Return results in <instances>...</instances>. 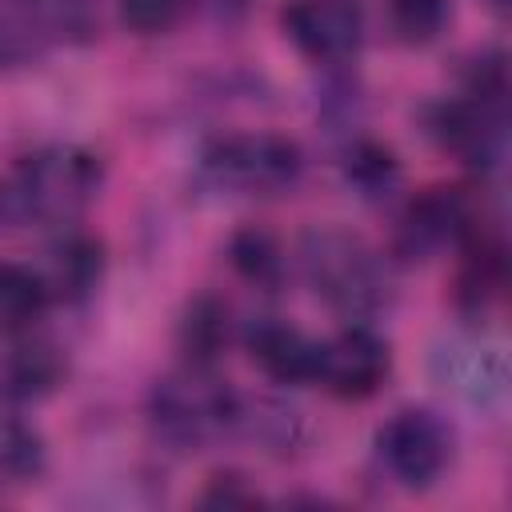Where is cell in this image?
Segmentation results:
<instances>
[{
	"instance_id": "cb8c5ba5",
	"label": "cell",
	"mask_w": 512,
	"mask_h": 512,
	"mask_svg": "<svg viewBox=\"0 0 512 512\" xmlns=\"http://www.w3.org/2000/svg\"><path fill=\"white\" fill-rule=\"evenodd\" d=\"M20 224V212H16V200H12V188L8 180H0V232L16 228Z\"/></svg>"
},
{
	"instance_id": "3957f363",
	"label": "cell",
	"mask_w": 512,
	"mask_h": 512,
	"mask_svg": "<svg viewBox=\"0 0 512 512\" xmlns=\"http://www.w3.org/2000/svg\"><path fill=\"white\" fill-rule=\"evenodd\" d=\"M236 404L240 396L220 384L208 368L188 364L176 376L156 380L148 396V420L156 440L176 452H200L220 436L236 432Z\"/></svg>"
},
{
	"instance_id": "30bf717a",
	"label": "cell",
	"mask_w": 512,
	"mask_h": 512,
	"mask_svg": "<svg viewBox=\"0 0 512 512\" xmlns=\"http://www.w3.org/2000/svg\"><path fill=\"white\" fill-rule=\"evenodd\" d=\"M432 372L444 388H452L460 400L476 408H500L508 392V364L500 348L476 344V340H452L440 344L432 356Z\"/></svg>"
},
{
	"instance_id": "7c38bea8",
	"label": "cell",
	"mask_w": 512,
	"mask_h": 512,
	"mask_svg": "<svg viewBox=\"0 0 512 512\" xmlns=\"http://www.w3.org/2000/svg\"><path fill=\"white\" fill-rule=\"evenodd\" d=\"M344 184L368 200V204H384L400 192V180H404V168L396 160V152L380 140H368V136H352L348 148H344Z\"/></svg>"
},
{
	"instance_id": "52a82bcc",
	"label": "cell",
	"mask_w": 512,
	"mask_h": 512,
	"mask_svg": "<svg viewBox=\"0 0 512 512\" xmlns=\"http://www.w3.org/2000/svg\"><path fill=\"white\" fill-rule=\"evenodd\" d=\"M476 220L480 216L460 188H424L396 220L392 256H400L404 264L432 260L444 248H456Z\"/></svg>"
},
{
	"instance_id": "ba28073f",
	"label": "cell",
	"mask_w": 512,
	"mask_h": 512,
	"mask_svg": "<svg viewBox=\"0 0 512 512\" xmlns=\"http://www.w3.org/2000/svg\"><path fill=\"white\" fill-rule=\"evenodd\" d=\"M428 132L444 152H452L468 168L492 172L504 156V104L472 92L456 100H440L428 112Z\"/></svg>"
},
{
	"instance_id": "ffe728a7",
	"label": "cell",
	"mask_w": 512,
	"mask_h": 512,
	"mask_svg": "<svg viewBox=\"0 0 512 512\" xmlns=\"http://www.w3.org/2000/svg\"><path fill=\"white\" fill-rule=\"evenodd\" d=\"M388 20L400 40L432 44L452 20V0H388Z\"/></svg>"
},
{
	"instance_id": "8fae6325",
	"label": "cell",
	"mask_w": 512,
	"mask_h": 512,
	"mask_svg": "<svg viewBox=\"0 0 512 512\" xmlns=\"http://www.w3.org/2000/svg\"><path fill=\"white\" fill-rule=\"evenodd\" d=\"M248 356L276 380V384H316L320 372V340H312L304 328L280 320V316H260L244 332Z\"/></svg>"
},
{
	"instance_id": "8992f818",
	"label": "cell",
	"mask_w": 512,
	"mask_h": 512,
	"mask_svg": "<svg viewBox=\"0 0 512 512\" xmlns=\"http://www.w3.org/2000/svg\"><path fill=\"white\" fill-rule=\"evenodd\" d=\"M280 28L312 64H348L364 44V12L356 0H288Z\"/></svg>"
},
{
	"instance_id": "e0dca14e",
	"label": "cell",
	"mask_w": 512,
	"mask_h": 512,
	"mask_svg": "<svg viewBox=\"0 0 512 512\" xmlns=\"http://www.w3.org/2000/svg\"><path fill=\"white\" fill-rule=\"evenodd\" d=\"M40 468H44V440L20 416L16 396H8L0 388V476L32 480Z\"/></svg>"
},
{
	"instance_id": "603a6c76",
	"label": "cell",
	"mask_w": 512,
	"mask_h": 512,
	"mask_svg": "<svg viewBox=\"0 0 512 512\" xmlns=\"http://www.w3.org/2000/svg\"><path fill=\"white\" fill-rule=\"evenodd\" d=\"M32 56H36V44L28 40V32L16 28V24H8V20H0V72L20 68V64H28Z\"/></svg>"
},
{
	"instance_id": "7a4b0ae2",
	"label": "cell",
	"mask_w": 512,
	"mask_h": 512,
	"mask_svg": "<svg viewBox=\"0 0 512 512\" xmlns=\"http://www.w3.org/2000/svg\"><path fill=\"white\" fill-rule=\"evenodd\" d=\"M104 180L100 156L76 144H48L20 160V168L8 176L20 224H44V228H72L84 208L96 200Z\"/></svg>"
},
{
	"instance_id": "4fadbf2b",
	"label": "cell",
	"mask_w": 512,
	"mask_h": 512,
	"mask_svg": "<svg viewBox=\"0 0 512 512\" xmlns=\"http://www.w3.org/2000/svg\"><path fill=\"white\" fill-rule=\"evenodd\" d=\"M100 272H104V248H100V240L64 228L60 244L52 248V272H44L48 276V288H52V300L56 296L84 300L100 284Z\"/></svg>"
},
{
	"instance_id": "7402d4cb",
	"label": "cell",
	"mask_w": 512,
	"mask_h": 512,
	"mask_svg": "<svg viewBox=\"0 0 512 512\" xmlns=\"http://www.w3.org/2000/svg\"><path fill=\"white\" fill-rule=\"evenodd\" d=\"M36 20L60 32H84L88 28V0H24Z\"/></svg>"
},
{
	"instance_id": "2e32d148",
	"label": "cell",
	"mask_w": 512,
	"mask_h": 512,
	"mask_svg": "<svg viewBox=\"0 0 512 512\" xmlns=\"http://www.w3.org/2000/svg\"><path fill=\"white\" fill-rule=\"evenodd\" d=\"M228 344V308L216 296H196L180 316V352L196 368H212V360Z\"/></svg>"
},
{
	"instance_id": "5bb4252c",
	"label": "cell",
	"mask_w": 512,
	"mask_h": 512,
	"mask_svg": "<svg viewBox=\"0 0 512 512\" xmlns=\"http://www.w3.org/2000/svg\"><path fill=\"white\" fill-rule=\"evenodd\" d=\"M4 392L16 400H36L48 396L64 380V356L48 340H16L4 356Z\"/></svg>"
},
{
	"instance_id": "5b68a950",
	"label": "cell",
	"mask_w": 512,
	"mask_h": 512,
	"mask_svg": "<svg viewBox=\"0 0 512 512\" xmlns=\"http://www.w3.org/2000/svg\"><path fill=\"white\" fill-rule=\"evenodd\" d=\"M452 428L432 408H400L376 432V456L404 488H428L452 460Z\"/></svg>"
},
{
	"instance_id": "ac0fdd59",
	"label": "cell",
	"mask_w": 512,
	"mask_h": 512,
	"mask_svg": "<svg viewBox=\"0 0 512 512\" xmlns=\"http://www.w3.org/2000/svg\"><path fill=\"white\" fill-rule=\"evenodd\" d=\"M228 264L256 288H280L284 280V252H280V240L260 228V224H244L232 232L228 240Z\"/></svg>"
},
{
	"instance_id": "44dd1931",
	"label": "cell",
	"mask_w": 512,
	"mask_h": 512,
	"mask_svg": "<svg viewBox=\"0 0 512 512\" xmlns=\"http://www.w3.org/2000/svg\"><path fill=\"white\" fill-rule=\"evenodd\" d=\"M116 4H120L124 28L136 36H160L184 12V0H116Z\"/></svg>"
},
{
	"instance_id": "9a60e30c",
	"label": "cell",
	"mask_w": 512,
	"mask_h": 512,
	"mask_svg": "<svg viewBox=\"0 0 512 512\" xmlns=\"http://www.w3.org/2000/svg\"><path fill=\"white\" fill-rule=\"evenodd\" d=\"M52 304L48 276L24 260H0V328L20 332Z\"/></svg>"
},
{
	"instance_id": "6da1fadb",
	"label": "cell",
	"mask_w": 512,
	"mask_h": 512,
	"mask_svg": "<svg viewBox=\"0 0 512 512\" xmlns=\"http://www.w3.org/2000/svg\"><path fill=\"white\" fill-rule=\"evenodd\" d=\"M300 268L308 288L348 324H368L392 304L388 260L344 224H312L300 236Z\"/></svg>"
},
{
	"instance_id": "d6986e66",
	"label": "cell",
	"mask_w": 512,
	"mask_h": 512,
	"mask_svg": "<svg viewBox=\"0 0 512 512\" xmlns=\"http://www.w3.org/2000/svg\"><path fill=\"white\" fill-rule=\"evenodd\" d=\"M236 432L252 436L256 444L272 452H292L304 440V420L296 408L276 404V400H244L236 404Z\"/></svg>"
},
{
	"instance_id": "9c48e42d",
	"label": "cell",
	"mask_w": 512,
	"mask_h": 512,
	"mask_svg": "<svg viewBox=\"0 0 512 512\" xmlns=\"http://www.w3.org/2000/svg\"><path fill=\"white\" fill-rule=\"evenodd\" d=\"M388 368H392V356L384 336L372 324H348L332 340H320L316 384H324L340 400H368L372 392H380Z\"/></svg>"
},
{
	"instance_id": "277c9868",
	"label": "cell",
	"mask_w": 512,
	"mask_h": 512,
	"mask_svg": "<svg viewBox=\"0 0 512 512\" xmlns=\"http://www.w3.org/2000/svg\"><path fill=\"white\" fill-rule=\"evenodd\" d=\"M304 176V152L276 132L216 136L200 152V180L224 196H284Z\"/></svg>"
}]
</instances>
